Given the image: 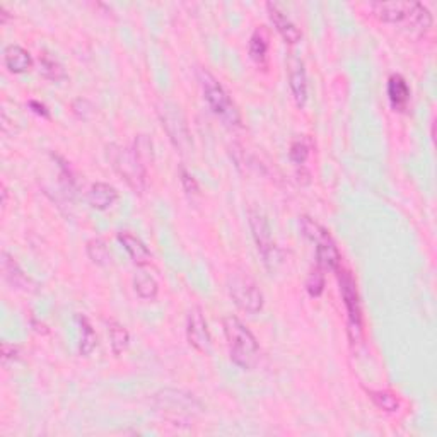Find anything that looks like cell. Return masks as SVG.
I'll use <instances>...</instances> for the list:
<instances>
[{
    "instance_id": "4dcf8cb0",
    "label": "cell",
    "mask_w": 437,
    "mask_h": 437,
    "mask_svg": "<svg viewBox=\"0 0 437 437\" xmlns=\"http://www.w3.org/2000/svg\"><path fill=\"white\" fill-rule=\"evenodd\" d=\"M17 356H19V347H16V345L4 341V344H2V361H4V364H7L9 361H16Z\"/></svg>"
},
{
    "instance_id": "4fadbf2b",
    "label": "cell",
    "mask_w": 437,
    "mask_h": 437,
    "mask_svg": "<svg viewBox=\"0 0 437 437\" xmlns=\"http://www.w3.org/2000/svg\"><path fill=\"white\" fill-rule=\"evenodd\" d=\"M316 243V259H318V267L324 270H339L340 267V253L333 243L330 232H327L323 237H319Z\"/></svg>"
},
{
    "instance_id": "7c38bea8",
    "label": "cell",
    "mask_w": 437,
    "mask_h": 437,
    "mask_svg": "<svg viewBox=\"0 0 437 437\" xmlns=\"http://www.w3.org/2000/svg\"><path fill=\"white\" fill-rule=\"evenodd\" d=\"M2 274L12 289H21V291H34L36 289V284L21 270L14 258L7 251L2 253Z\"/></svg>"
},
{
    "instance_id": "8fae6325",
    "label": "cell",
    "mask_w": 437,
    "mask_h": 437,
    "mask_svg": "<svg viewBox=\"0 0 437 437\" xmlns=\"http://www.w3.org/2000/svg\"><path fill=\"white\" fill-rule=\"evenodd\" d=\"M289 86H291L292 96L296 99L297 106H304L308 101V79H306L304 65L297 57H289Z\"/></svg>"
},
{
    "instance_id": "1f68e13d",
    "label": "cell",
    "mask_w": 437,
    "mask_h": 437,
    "mask_svg": "<svg viewBox=\"0 0 437 437\" xmlns=\"http://www.w3.org/2000/svg\"><path fill=\"white\" fill-rule=\"evenodd\" d=\"M29 106L33 108V111H34V113H36V115L45 116V118H48V116H50L48 110H46V106H45V105H41V103H38V101H31V103H29Z\"/></svg>"
},
{
    "instance_id": "83f0119b",
    "label": "cell",
    "mask_w": 437,
    "mask_h": 437,
    "mask_svg": "<svg viewBox=\"0 0 437 437\" xmlns=\"http://www.w3.org/2000/svg\"><path fill=\"white\" fill-rule=\"evenodd\" d=\"M289 155H291V159H292L294 163L299 164V166H302V164L306 163V159H308V155H309V147L306 145L302 140H296L291 145Z\"/></svg>"
},
{
    "instance_id": "277c9868",
    "label": "cell",
    "mask_w": 437,
    "mask_h": 437,
    "mask_svg": "<svg viewBox=\"0 0 437 437\" xmlns=\"http://www.w3.org/2000/svg\"><path fill=\"white\" fill-rule=\"evenodd\" d=\"M108 159H110L113 170L118 173L127 185L135 193H142L145 190V166L138 161L133 149H127L118 144L106 147Z\"/></svg>"
},
{
    "instance_id": "e0dca14e",
    "label": "cell",
    "mask_w": 437,
    "mask_h": 437,
    "mask_svg": "<svg viewBox=\"0 0 437 437\" xmlns=\"http://www.w3.org/2000/svg\"><path fill=\"white\" fill-rule=\"evenodd\" d=\"M388 98H389V101H391V106L395 108L396 111H403L406 105H408V101H410L408 84H406V81L401 76H398V73L389 77Z\"/></svg>"
},
{
    "instance_id": "f1b7e54d",
    "label": "cell",
    "mask_w": 437,
    "mask_h": 437,
    "mask_svg": "<svg viewBox=\"0 0 437 437\" xmlns=\"http://www.w3.org/2000/svg\"><path fill=\"white\" fill-rule=\"evenodd\" d=\"M72 110H73V113H76L82 120H89L94 113V106L91 105L88 99H82V98H77L76 101L72 103Z\"/></svg>"
},
{
    "instance_id": "603a6c76",
    "label": "cell",
    "mask_w": 437,
    "mask_h": 437,
    "mask_svg": "<svg viewBox=\"0 0 437 437\" xmlns=\"http://www.w3.org/2000/svg\"><path fill=\"white\" fill-rule=\"evenodd\" d=\"M367 395L374 401L378 408L384 410V412H396L400 408V401L393 393L384 391V389H367Z\"/></svg>"
},
{
    "instance_id": "f546056e",
    "label": "cell",
    "mask_w": 437,
    "mask_h": 437,
    "mask_svg": "<svg viewBox=\"0 0 437 437\" xmlns=\"http://www.w3.org/2000/svg\"><path fill=\"white\" fill-rule=\"evenodd\" d=\"M180 176H181V185H183V188H185V192H187L188 195H197L198 193V183H197V180L193 178L192 175H190V173L185 170V168H181L180 170Z\"/></svg>"
},
{
    "instance_id": "d6a6232c",
    "label": "cell",
    "mask_w": 437,
    "mask_h": 437,
    "mask_svg": "<svg viewBox=\"0 0 437 437\" xmlns=\"http://www.w3.org/2000/svg\"><path fill=\"white\" fill-rule=\"evenodd\" d=\"M2 205H4V207L7 205V190H6V188L2 190Z\"/></svg>"
},
{
    "instance_id": "30bf717a",
    "label": "cell",
    "mask_w": 437,
    "mask_h": 437,
    "mask_svg": "<svg viewBox=\"0 0 437 437\" xmlns=\"http://www.w3.org/2000/svg\"><path fill=\"white\" fill-rule=\"evenodd\" d=\"M187 336L192 347L198 352H209L210 350V333L205 318L200 308H193L188 313L187 319Z\"/></svg>"
},
{
    "instance_id": "2e32d148",
    "label": "cell",
    "mask_w": 437,
    "mask_h": 437,
    "mask_svg": "<svg viewBox=\"0 0 437 437\" xmlns=\"http://www.w3.org/2000/svg\"><path fill=\"white\" fill-rule=\"evenodd\" d=\"M88 200L93 209L106 210L108 207H111L118 200V192L108 183H94L88 193Z\"/></svg>"
},
{
    "instance_id": "5bb4252c",
    "label": "cell",
    "mask_w": 437,
    "mask_h": 437,
    "mask_svg": "<svg viewBox=\"0 0 437 437\" xmlns=\"http://www.w3.org/2000/svg\"><path fill=\"white\" fill-rule=\"evenodd\" d=\"M267 9H268V14H270L272 23H274L277 31L280 33V36L284 38L285 43L294 45V43L299 41L301 31L296 28V24H294L292 21L275 6V4H267Z\"/></svg>"
},
{
    "instance_id": "3957f363",
    "label": "cell",
    "mask_w": 437,
    "mask_h": 437,
    "mask_svg": "<svg viewBox=\"0 0 437 437\" xmlns=\"http://www.w3.org/2000/svg\"><path fill=\"white\" fill-rule=\"evenodd\" d=\"M198 82H200L203 98L209 103L210 110L229 127H240L241 115L232 99L229 98L226 89L222 88V84L205 68L198 71Z\"/></svg>"
},
{
    "instance_id": "44dd1931",
    "label": "cell",
    "mask_w": 437,
    "mask_h": 437,
    "mask_svg": "<svg viewBox=\"0 0 437 437\" xmlns=\"http://www.w3.org/2000/svg\"><path fill=\"white\" fill-rule=\"evenodd\" d=\"M40 73L45 77V79L53 81V82L63 81L65 77H67L63 65L57 62L53 57H50L48 53L40 55Z\"/></svg>"
},
{
    "instance_id": "7a4b0ae2",
    "label": "cell",
    "mask_w": 437,
    "mask_h": 437,
    "mask_svg": "<svg viewBox=\"0 0 437 437\" xmlns=\"http://www.w3.org/2000/svg\"><path fill=\"white\" fill-rule=\"evenodd\" d=\"M222 327L224 333H226L231 361L243 369L253 367L258 357V341L253 333L236 316H226L222 319Z\"/></svg>"
},
{
    "instance_id": "7402d4cb",
    "label": "cell",
    "mask_w": 437,
    "mask_h": 437,
    "mask_svg": "<svg viewBox=\"0 0 437 437\" xmlns=\"http://www.w3.org/2000/svg\"><path fill=\"white\" fill-rule=\"evenodd\" d=\"M267 51H268L267 36L263 34L262 29H257V31L251 34L250 57L253 58L258 65H265L267 63Z\"/></svg>"
},
{
    "instance_id": "9a60e30c",
    "label": "cell",
    "mask_w": 437,
    "mask_h": 437,
    "mask_svg": "<svg viewBox=\"0 0 437 437\" xmlns=\"http://www.w3.org/2000/svg\"><path fill=\"white\" fill-rule=\"evenodd\" d=\"M4 63L12 73H23L29 71L33 65L31 55L19 45H9L4 51Z\"/></svg>"
},
{
    "instance_id": "cb8c5ba5",
    "label": "cell",
    "mask_w": 437,
    "mask_h": 437,
    "mask_svg": "<svg viewBox=\"0 0 437 437\" xmlns=\"http://www.w3.org/2000/svg\"><path fill=\"white\" fill-rule=\"evenodd\" d=\"M88 257L93 259L96 265L106 267L111 263V251L108 248L106 243L99 237H94L88 243Z\"/></svg>"
},
{
    "instance_id": "9c48e42d",
    "label": "cell",
    "mask_w": 437,
    "mask_h": 437,
    "mask_svg": "<svg viewBox=\"0 0 437 437\" xmlns=\"http://www.w3.org/2000/svg\"><path fill=\"white\" fill-rule=\"evenodd\" d=\"M339 282H340L341 297H344L345 308H347V314H349L350 339L356 341L361 339V331H362V311H361V302H359L356 280H354V277L350 275V272L340 270Z\"/></svg>"
},
{
    "instance_id": "4316f807",
    "label": "cell",
    "mask_w": 437,
    "mask_h": 437,
    "mask_svg": "<svg viewBox=\"0 0 437 437\" xmlns=\"http://www.w3.org/2000/svg\"><path fill=\"white\" fill-rule=\"evenodd\" d=\"M323 287H324V277L319 268H314V270L309 272L308 279H306V291H308L309 296L318 297L319 294L323 292Z\"/></svg>"
},
{
    "instance_id": "d4e9b609",
    "label": "cell",
    "mask_w": 437,
    "mask_h": 437,
    "mask_svg": "<svg viewBox=\"0 0 437 437\" xmlns=\"http://www.w3.org/2000/svg\"><path fill=\"white\" fill-rule=\"evenodd\" d=\"M108 331H110V341H111V349H113V354L115 356H120V354H122L123 350H127L130 341L128 331L125 330V327H122V324L116 322H110Z\"/></svg>"
},
{
    "instance_id": "d6986e66",
    "label": "cell",
    "mask_w": 437,
    "mask_h": 437,
    "mask_svg": "<svg viewBox=\"0 0 437 437\" xmlns=\"http://www.w3.org/2000/svg\"><path fill=\"white\" fill-rule=\"evenodd\" d=\"M77 323H79V340H81L79 350L82 356H89L98 344L96 333H94L93 327H91V323L88 322L86 316L82 314L77 316Z\"/></svg>"
},
{
    "instance_id": "ba28073f",
    "label": "cell",
    "mask_w": 437,
    "mask_h": 437,
    "mask_svg": "<svg viewBox=\"0 0 437 437\" xmlns=\"http://www.w3.org/2000/svg\"><path fill=\"white\" fill-rule=\"evenodd\" d=\"M248 219H250L251 232H253L255 237V243H257V248L259 251V255H262L263 263H265L268 268H274L275 263L280 259V253L279 248H277L274 243V237H272L270 224H268L267 217L262 214V212L255 209H251L248 212Z\"/></svg>"
},
{
    "instance_id": "6da1fadb",
    "label": "cell",
    "mask_w": 437,
    "mask_h": 437,
    "mask_svg": "<svg viewBox=\"0 0 437 437\" xmlns=\"http://www.w3.org/2000/svg\"><path fill=\"white\" fill-rule=\"evenodd\" d=\"M373 16L389 24H398L401 31L417 40L431 29L429 9L418 2H374L369 6Z\"/></svg>"
},
{
    "instance_id": "5b68a950",
    "label": "cell",
    "mask_w": 437,
    "mask_h": 437,
    "mask_svg": "<svg viewBox=\"0 0 437 437\" xmlns=\"http://www.w3.org/2000/svg\"><path fill=\"white\" fill-rule=\"evenodd\" d=\"M154 405L159 412L166 413L173 421L193 417V415H198L203 410L202 403L192 393L173 388L161 389V391L155 393Z\"/></svg>"
},
{
    "instance_id": "ffe728a7",
    "label": "cell",
    "mask_w": 437,
    "mask_h": 437,
    "mask_svg": "<svg viewBox=\"0 0 437 437\" xmlns=\"http://www.w3.org/2000/svg\"><path fill=\"white\" fill-rule=\"evenodd\" d=\"M133 287H135V292L142 299L145 301H153L158 296V282L154 280V277H150L145 272H138V274L133 277Z\"/></svg>"
},
{
    "instance_id": "8992f818",
    "label": "cell",
    "mask_w": 437,
    "mask_h": 437,
    "mask_svg": "<svg viewBox=\"0 0 437 437\" xmlns=\"http://www.w3.org/2000/svg\"><path fill=\"white\" fill-rule=\"evenodd\" d=\"M158 115L161 120L163 128L166 130L168 137L173 142V145L180 150L181 154H187L192 150V135L181 108L176 103L161 101L158 105Z\"/></svg>"
},
{
    "instance_id": "52a82bcc",
    "label": "cell",
    "mask_w": 437,
    "mask_h": 437,
    "mask_svg": "<svg viewBox=\"0 0 437 437\" xmlns=\"http://www.w3.org/2000/svg\"><path fill=\"white\" fill-rule=\"evenodd\" d=\"M227 291L231 299L241 311L248 314H257L263 308V294L250 275L237 272L227 280Z\"/></svg>"
},
{
    "instance_id": "ac0fdd59",
    "label": "cell",
    "mask_w": 437,
    "mask_h": 437,
    "mask_svg": "<svg viewBox=\"0 0 437 437\" xmlns=\"http://www.w3.org/2000/svg\"><path fill=\"white\" fill-rule=\"evenodd\" d=\"M118 241L123 245V248L127 250L130 258H132L137 265H145V263H149L150 258H153L149 250L145 248V245L142 243L138 237L130 235V232H118Z\"/></svg>"
},
{
    "instance_id": "484cf974",
    "label": "cell",
    "mask_w": 437,
    "mask_h": 437,
    "mask_svg": "<svg viewBox=\"0 0 437 437\" xmlns=\"http://www.w3.org/2000/svg\"><path fill=\"white\" fill-rule=\"evenodd\" d=\"M133 153L138 158V161H140L144 166L147 164L153 163L154 159V153H153V142H150V138L147 135H138L135 138V142H133Z\"/></svg>"
}]
</instances>
